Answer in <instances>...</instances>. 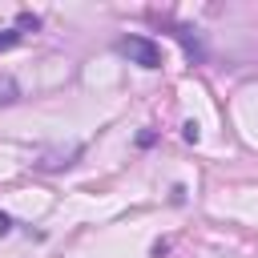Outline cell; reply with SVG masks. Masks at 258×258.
<instances>
[{
	"instance_id": "obj_5",
	"label": "cell",
	"mask_w": 258,
	"mask_h": 258,
	"mask_svg": "<svg viewBox=\"0 0 258 258\" xmlns=\"http://www.w3.org/2000/svg\"><path fill=\"white\" fill-rule=\"evenodd\" d=\"M4 234H12V218H8V214H0V238H4Z\"/></svg>"
},
{
	"instance_id": "obj_3",
	"label": "cell",
	"mask_w": 258,
	"mask_h": 258,
	"mask_svg": "<svg viewBox=\"0 0 258 258\" xmlns=\"http://www.w3.org/2000/svg\"><path fill=\"white\" fill-rule=\"evenodd\" d=\"M20 40V28H8V32H0V48H12Z\"/></svg>"
},
{
	"instance_id": "obj_1",
	"label": "cell",
	"mask_w": 258,
	"mask_h": 258,
	"mask_svg": "<svg viewBox=\"0 0 258 258\" xmlns=\"http://www.w3.org/2000/svg\"><path fill=\"white\" fill-rule=\"evenodd\" d=\"M117 52L129 56L133 64H141V69H161V48L149 36H121L117 40Z\"/></svg>"
},
{
	"instance_id": "obj_4",
	"label": "cell",
	"mask_w": 258,
	"mask_h": 258,
	"mask_svg": "<svg viewBox=\"0 0 258 258\" xmlns=\"http://www.w3.org/2000/svg\"><path fill=\"white\" fill-rule=\"evenodd\" d=\"M181 137H185V141H198V125L185 121V125H181Z\"/></svg>"
},
{
	"instance_id": "obj_2",
	"label": "cell",
	"mask_w": 258,
	"mask_h": 258,
	"mask_svg": "<svg viewBox=\"0 0 258 258\" xmlns=\"http://www.w3.org/2000/svg\"><path fill=\"white\" fill-rule=\"evenodd\" d=\"M0 101H16V85L8 77H0Z\"/></svg>"
}]
</instances>
